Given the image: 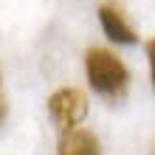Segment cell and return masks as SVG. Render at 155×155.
Listing matches in <instances>:
<instances>
[{"mask_svg":"<svg viewBox=\"0 0 155 155\" xmlns=\"http://www.w3.org/2000/svg\"><path fill=\"white\" fill-rule=\"evenodd\" d=\"M57 155H102V147H99V138L87 130H65L59 138Z\"/></svg>","mask_w":155,"mask_h":155,"instance_id":"obj_4","label":"cell"},{"mask_svg":"<svg viewBox=\"0 0 155 155\" xmlns=\"http://www.w3.org/2000/svg\"><path fill=\"white\" fill-rule=\"evenodd\" d=\"M85 74L96 93L107 99H121L130 85V71L113 51L107 48H90L85 54Z\"/></svg>","mask_w":155,"mask_h":155,"instance_id":"obj_1","label":"cell"},{"mask_svg":"<svg viewBox=\"0 0 155 155\" xmlns=\"http://www.w3.org/2000/svg\"><path fill=\"white\" fill-rule=\"evenodd\" d=\"M6 110H8V104H6V96H3V90H0V121L6 118Z\"/></svg>","mask_w":155,"mask_h":155,"instance_id":"obj_6","label":"cell"},{"mask_svg":"<svg viewBox=\"0 0 155 155\" xmlns=\"http://www.w3.org/2000/svg\"><path fill=\"white\" fill-rule=\"evenodd\" d=\"M48 113L62 130H76V124L87 116V96L79 87H59L48 99Z\"/></svg>","mask_w":155,"mask_h":155,"instance_id":"obj_2","label":"cell"},{"mask_svg":"<svg viewBox=\"0 0 155 155\" xmlns=\"http://www.w3.org/2000/svg\"><path fill=\"white\" fill-rule=\"evenodd\" d=\"M147 57H150V74H152V87H155V40L147 42Z\"/></svg>","mask_w":155,"mask_h":155,"instance_id":"obj_5","label":"cell"},{"mask_svg":"<svg viewBox=\"0 0 155 155\" xmlns=\"http://www.w3.org/2000/svg\"><path fill=\"white\" fill-rule=\"evenodd\" d=\"M99 20H102L104 34H107L113 42H121V45H135V42H138V34H135L133 25L121 17V12H118V8L102 6V8H99Z\"/></svg>","mask_w":155,"mask_h":155,"instance_id":"obj_3","label":"cell"}]
</instances>
